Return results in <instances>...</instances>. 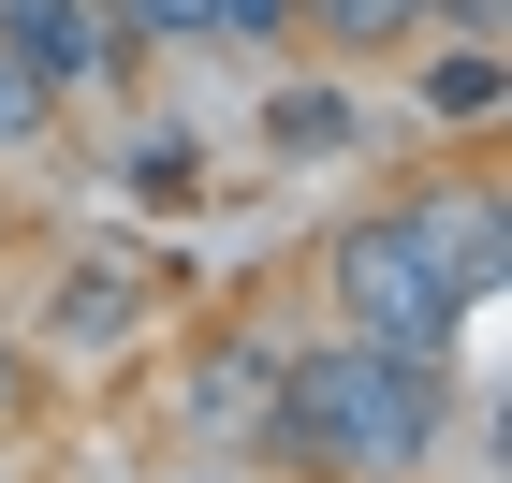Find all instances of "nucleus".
<instances>
[{
    "label": "nucleus",
    "mask_w": 512,
    "mask_h": 483,
    "mask_svg": "<svg viewBox=\"0 0 512 483\" xmlns=\"http://www.w3.org/2000/svg\"><path fill=\"white\" fill-rule=\"evenodd\" d=\"M439 425H454L439 366L425 352H366V337L278 352V396H264V454L293 483H425Z\"/></svg>",
    "instance_id": "f257e3e1"
},
{
    "label": "nucleus",
    "mask_w": 512,
    "mask_h": 483,
    "mask_svg": "<svg viewBox=\"0 0 512 483\" xmlns=\"http://www.w3.org/2000/svg\"><path fill=\"white\" fill-rule=\"evenodd\" d=\"M469 264H454V235H439V205L425 191H395V205H352L337 235H322V322L337 337H366V352H454L469 337Z\"/></svg>",
    "instance_id": "f03ea898"
},
{
    "label": "nucleus",
    "mask_w": 512,
    "mask_h": 483,
    "mask_svg": "<svg viewBox=\"0 0 512 483\" xmlns=\"http://www.w3.org/2000/svg\"><path fill=\"white\" fill-rule=\"evenodd\" d=\"M161 322V264L147 249H74V264H59V279H44V337H59V352H132V337H147Z\"/></svg>",
    "instance_id": "7ed1b4c3"
},
{
    "label": "nucleus",
    "mask_w": 512,
    "mask_h": 483,
    "mask_svg": "<svg viewBox=\"0 0 512 483\" xmlns=\"http://www.w3.org/2000/svg\"><path fill=\"white\" fill-rule=\"evenodd\" d=\"M264 396H278V337H220V352H191V381H176V425H191L205 454H264Z\"/></svg>",
    "instance_id": "20e7f679"
},
{
    "label": "nucleus",
    "mask_w": 512,
    "mask_h": 483,
    "mask_svg": "<svg viewBox=\"0 0 512 483\" xmlns=\"http://www.w3.org/2000/svg\"><path fill=\"white\" fill-rule=\"evenodd\" d=\"M0 44H15L59 103H88V88H118V74H132L118 30H103V0H0Z\"/></svg>",
    "instance_id": "39448f33"
},
{
    "label": "nucleus",
    "mask_w": 512,
    "mask_h": 483,
    "mask_svg": "<svg viewBox=\"0 0 512 483\" xmlns=\"http://www.w3.org/2000/svg\"><path fill=\"white\" fill-rule=\"evenodd\" d=\"M293 30L322 59H410L425 44V0H293Z\"/></svg>",
    "instance_id": "423d86ee"
},
{
    "label": "nucleus",
    "mask_w": 512,
    "mask_h": 483,
    "mask_svg": "<svg viewBox=\"0 0 512 483\" xmlns=\"http://www.w3.org/2000/svg\"><path fill=\"white\" fill-rule=\"evenodd\" d=\"M410 118H425V132H454V147H483V132H498V44H439Z\"/></svg>",
    "instance_id": "0eeeda50"
},
{
    "label": "nucleus",
    "mask_w": 512,
    "mask_h": 483,
    "mask_svg": "<svg viewBox=\"0 0 512 483\" xmlns=\"http://www.w3.org/2000/svg\"><path fill=\"white\" fill-rule=\"evenodd\" d=\"M352 88H337V74H308V88H278V103H264V147L278 161H337V147H352Z\"/></svg>",
    "instance_id": "6e6552de"
},
{
    "label": "nucleus",
    "mask_w": 512,
    "mask_h": 483,
    "mask_svg": "<svg viewBox=\"0 0 512 483\" xmlns=\"http://www.w3.org/2000/svg\"><path fill=\"white\" fill-rule=\"evenodd\" d=\"M439 235H454V264H469V293H498V176H483V161H469V176H439Z\"/></svg>",
    "instance_id": "1a4fd4ad"
},
{
    "label": "nucleus",
    "mask_w": 512,
    "mask_h": 483,
    "mask_svg": "<svg viewBox=\"0 0 512 483\" xmlns=\"http://www.w3.org/2000/svg\"><path fill=\"white\" fill-rule=\"evenodd\" d=\"M103 30H118V59H176V44H205V0H103Z\"/></svg>",
    "instance_id": "9d476101"
},
{
    "label": "nucleus",
    "mask_w": 512,
    "mask_h": 483,
    "mask_svg": "<svg viewBox=\"0 0 512 483\" xmlns=\"http://www.w3.org/2000/svg\"><path fill=\"white\" fill-rule=\"evenodd\" d=\"M15 147H59V88H44L30 59L0 44V161H15Z\"/></svg>",
    "instance_id": "9b49d317"
},
{
    "label": "nucleus",
    "mask_w": 512,
    "mask_h": 483,
    "mask_svg": "<svg viewBox=\"0 0 512 483\" xmlns=\"http://www.w3.org/2000/svg\"><path fill=\"white\" fill-rule=\"evenodd\" d=\"M205 44H293V0H205Z\"/></svg>",
    "instance_id": "f8f14e48"
},
{
    "label": "nucleus",
    "mask_w": 512,
    "mask_h": 483,
    "mask_svg": "<svg viewBox=\"0 0 512 483\" xmlns=\"http://www.w3.org/2000/svg\"><path fill=\"white\" fill-rule=\"evenodd\" d=\"M0 235H15V205H0Z\"/></svg>",
    "instance_id": "ddd939ff"
}]
</instances>
